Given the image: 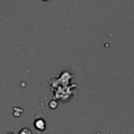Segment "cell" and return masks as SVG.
Returning a JSON list of instances; mask_svg holds the SVG:
<instances>
[{
    "label": "cell",
    "mask_w": 134,
    "mask_h": 134,
    "mask_svg": "<svg viewBox=\"0 0 134 134\" xmlns=\"http://www.w3.org/2000/svg\"><path fill=\"white\" fill-rule=\"evenodd\" d=\"M34 127H35V129L37 130L38 133L43 132V131L45 130V128H46L45 120H44L40 115H37V116H36V119H35V121H34Z\"/></svg>",
    "instance_id": "cell-1"
},
{
    "label": "cell",
    "mask_w": 134,
    "mask_h": 134,
    "mask_svg": "<svg viewBox=\"0 0 134 134\" xmlns=\"http://www.w3.org/2000/svg\"><path fill=\"white\" fill-rule=\"evenodd\" d=\"M23 113V110L21 109V108H14V116L15 117H19L21 114Z\"/></svg>",
    "instance_id": "cell-2"
},
{
    "label": "cell",
    "mask_w": 134,
    "mask_h": 134,
    "mask_svg": "<svg viewBox=\"0 0 134 134\" xmlns=\"http://www.w3.org/2000/svg\"><path fill=\"white\" fill-rule=\"evenodd\" d=\"M18 134H32V132H31V130H29L28 128H22V129L19 131Z\"/></svg>",
    "instance_id": "cell-3"
},
{
    "label": "cell",
    "mask_w": 134,
    "mask_h": 134,
    "mask_svg": "<svg viewBox=\"0 0 134 134\" xmlns=\"http://www.w3.org/2000/svg\"><path fill=\"white\" fill-rule=\"evenodd\" d=\"M49 107H50L51 109H55V108H57V102L51 100V102L49 103Z\"/></svg>",
    "instance_id": "cell-4"
},
{
    "label": "cell",
    "mask_w": 134,
    "mask_h": 134,
    "mask_svg": "<svg viewBox=\"0 0 134 134\" xmlns=\"http://www.w3.org/2000/svg\"><path fill=\"white\" fill-rule=\"evenodd\" d=\"M7 134H14V133H13V132H8Z\"/></svg>",
    "instance_id": "cell-5"
},
{
    "label": "cell",
    "mask_w": 134,
    "mask_h": 134,
    "mask_svg": "<svg viewBox=\"0 0 134 134\" xmlns=\"http://www.w3.org/2000/svg\"><path fill=\"white\" fill-rule=\"evenodd\" d=\"M44 1H47V0H44Z\"/></svg>",
    "instance_id": "cell-6"
}]
</instances>
